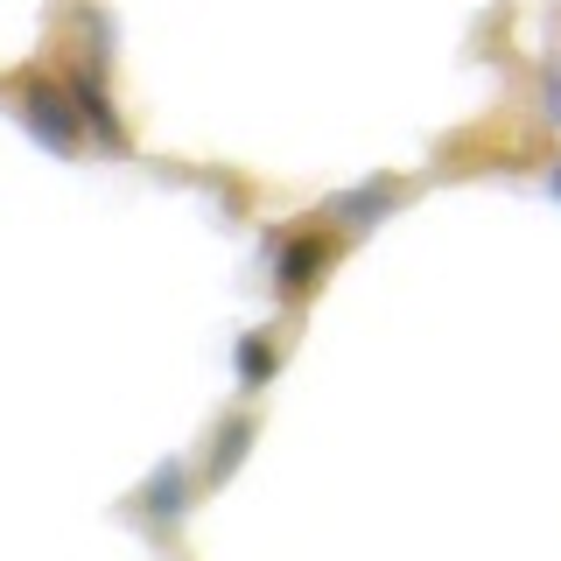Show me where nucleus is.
I'll return each instance as SVG.
<instances>
[{
  "instance_id": "nucleus-1",
  "label": "nucleus",
  "mask_w": 561,
  "mask_h": 561,
  "mask_svg": "<svg viewBox=\"0 0 561 561\" xmlns=\"http://www.w3.org/2000/svg\"><path fill=\"white\" fill-rule=\"evenodd\" d=\"M28 113H35V127H43V134L70 140V113H64V99L49 92V84H43V92H28Z\"/></svg>"
}]
</instances>
